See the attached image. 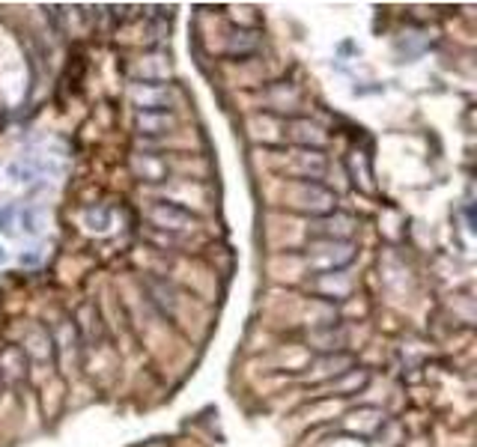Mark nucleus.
<instances>
[{
  "label": "nucleus",
  "instance_id": "2",
  "mask_svg": "<svg viewBox=\"0 0 477 447\" xmlns=\"http://www.w3.org/2000/svg\"><path fill=\"white\" fill-rule=\"evenodd\" d=\"M140 129H149V125H158V129H167L173 120L167 114H158V116H153V114H140Z\"/></svg>",
  "mask_w": 477,
  "mask_h": 447
},
{
  "label": "nucleus",
  "instance_id": "1",
  "mask_svg": "<svg viewBox=\"0 0 477 447\" xmlns=\"http://www.w3.org/2000/svg\"><path fill=\"white\" fill-rule=\"evenodd\" d=\"M153 218L162 224V227H188L191 224V215L180 209V206H155Z\"/></svg>",
  "mask_w": 477,
  "mask_h": 447
}]
</instances>
